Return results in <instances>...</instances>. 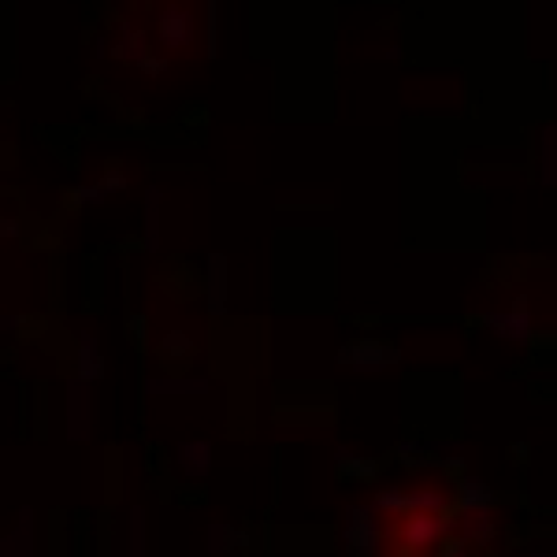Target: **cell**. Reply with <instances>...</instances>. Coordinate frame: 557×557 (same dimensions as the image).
I'll list each match as a JSON object with an SVG mask.
<instances>
[{"label": "cell", "mask_w": 557, "mask_h": 557, "mask_svg": "<svg viewBox=\"0 0 557 557\" xmlns=\"http://www.w3.org/2000/svg\"><path fill=\"white\" fill-rule=\"evenodd\" d=\"M149 34L164 56H190L201 38H212V4L209 15H201L197 0H153Z\"/></svg>", "instance_id": "1"}, {"label": "cell", "mask_w": 557, "mask_h": 557, "mask_svg": "<svg viewBox=\"0 0 557 557\" xmlns=\"http://www.w3.org/2000/svg\"><path fill=\"white\" fill-rule=\"evenodd\" d=\"M383 513L375 501H349L342 510V550L349 557H375L383 550Z\"/></svg>", "instance_id": "2"}, {"label": "cell", "mask_w": 557, "mask_h": 557, "mask_svg": "<svg viewBox=\"0 0 557 557\" xmlns=\"http://www.w3.org/2000/svg\"><path fill=\"white\" fill-rule=\"evenodd\" d=\"M453 517H461L458 510L450 513H405L398 517V543L409 546L413 553H435V546L453 531Z\"/></svg>", "instance_id": "3"}, {"label": "cell", "mask_w": 557, "mask_h": 557, "mask_svg": "<svg viewBox=\"0 0 557 557\" xmlns=\"http://www.w3.org/2000/svg\"><path fill=\"white\" fill-rule=\"evenodd\" d=\"M398 361H401V349L383 338H357L338 349V364H346L353 372H383Z\"/></svg>", "instance_id": "4"}, {"label": "cell", "mask_w": 557, "mask_h": 557, "mask_svg": "<svg viewBox=\"0 0 557 557\" xmlns=\"http://www.w3.org/2000/svg\"><path fill=\"white\" fill-rule=\"evenodd\" d=\"M484 327L491 335H498L501 342H517L524 346L531 338V309H527V294L513 297L510 309H487L484 313Z\"/></svg>", "instance_id": "5"}, {"label": "cell", "mask_w": 557, "mask_h": 557, "mask_svg": "<svg viewBox=\"0 0 557 557\" xmlns=\"http://www.w3.org/2000/svg\"><path fill=\"white\" fill-rule=\"evenodd\" d=\"M112 56L119 64H131V67H141L149 60V45H153V34H149V27L141 19H119V27L112 34Z\"/></svg>", "instance_id": "6"}, {"label": "cell", "mask_w": 557, "mask_h": 557, "mask_svg": "<svg viewBox=\"0 0 557 557\" xmlns=\"http://www.w3.org/2000/svg\"><path fill=\"white\" fill-rule=\"evenodd\" d=\"M201 346L193 342L190 331H164V338L153 346V357L164 364L167 375H186V368L197 361Z\"/></svg>", "instance_id": "7"}, {"label": "cell", "mask_w": 557, "mask_h": 557, "mask_svg": "<svg viewBox=\"0 0 557 557\" xmlns=\"http://www.w3.org/2000/svg\"><path fill=\"white\" fill-rule=\"evenodd\" d=\"M67 442H86L90 439V383L79 375L67 379Z\"/></svg>", "instance_id": "8"}, {"label": "cell", "mask_w": 557, "mask_h": 557, "mask_svg": "<svg viewBox=\"0 0 557 557\" xmlns=\"http://www.w3.org/2000/svg\"><path fill=\"white\" fill-rule=\"evenodd\" d=\"M453 510L458 513H476V510H498V494L487 479L472 472H461L453 479Z\"/></svg>", "instance_id": "9"}, {"label": "cell", "mask_w": 557, "mask_h": 557, "mask_svg": "<svg viewBox=\"0 0 557 557\" xmlns=\"http://www.w3.org/2000/svg\"><path fill=\"white\" fill-rule=\"evenodd\" d=\"M212 458H216V450L205 439H186L175 446V468L186 479H205L212 472Z\"/></svg>", "instance_id": "10"}, {"label": "cell", "mask_w": 557, "mask_h": 557, "mask_svg": "<svg viewBox=\"0 0 557 557\" xmlns=\"http://www.w3.org/2000/svg\"><path fill=\"white\" fill-rule=\"evenodd\" d=\"M38 553V543H34V510L22 505L19 510V520L15 527L0 539V557H34Z\"/></svg>", "instance_id": "11"}, {"label": "cell", "mask_w": 557, "mask_h": 557, "mask_svg": "<svg viewBox=\"0 0 557 557\" xmlns=\"http://www.w3.org/2000/svg\"><path fill=\"white\" fill-rule=\"evenodd\" d=\"M461 536L468 539L472 550H487L498 539V524H494V510H476V513H461Z\"/></svg>", "instance_id": "12"}, {"label": "cell", "mask_w": 557, "mask_h": 557, "mask_svg": "<svg viewBox=\"0 0 557 557\" xmlns=\"http://www.w3.org/2000/svg\"><path fill=\"white\" fill-rule=\"evenodd\" d=\"M74 375L86 379V383H97L105 375V353H100V342L90 331H79V353H74Z\"/></svg>", "instance_id": "13"}, {"label": "cell", "mask_w": 557, "mask_h": 557, "mask_svg": "<svg viewBox=\"0 0 557 557\" xmlns=\"http://www.w3.org/2000/svg\"><path fill=\"white\" fill-rule=\"evenodd\" d=\"M453 501L446 487H432V484H416L409 487V513H450Z\"/></svg>", "instance_id": "14"}, {"label": "cell", "mask_w": 557, "mask_h": 557, "mask_svg": "<svg viewBox=\"0 0 557 557\" xmlns=\"http://www.w3.org/2000/svg\"><path fill=\"white\" fill-rule=\"evenodd\" d=\"M335 468H338L342 479H364V484H372V479L379 476V461L375 458H357L349 446L335 450Z\"/></svg>", "instance_id": "15"}, {"label": "cell", "mask_w": 557, "mask_h": 557, "mask_svg": "<svg viewBox=\"0 0 557 557\" xmlns=\"http://www.w3.org/2000/svg\"><path fill=\"white\" fill-rule=\"evenodd\" d=\"M149 394H205L209 379H190V375H149L145 379Z\"/></svg>", "instance_id": "16"}, {"label": "cell", "mask_w": 557, "mask_h": 557, "mask_svg": "<svg viewBox=\"0 0 557 557\" xmlns=\"http://www.w3.org/2000/svg\"><path fill=\"white\" fill-rule=\"evenodd\" d=\"M249 536L235 524H209V553H235L245 550Z\"/></svg>", "instance_id": "17"}, {"label": "cell", "mask_w": 557, "mask_h": 557, "mask_svg": "<svg viewBox=\"0 0 557 557\" xmlns=\"http://www.w3.org/2000/svg\"><path fill=\"white\" fill-rule=\"evenodd\" d=\"M145 505H131V517H126V557H149L145 546Z\"/></svg>", "instance_id": "18"}, {"label": "cell", "mask_w": 557, "mask_h": 557, "mask_svg": "<svg viewBox=\"0 0 557 557\" xmlns=\"http://www.w3.org/2000/svg\"><path fill=\"white\" fill-rule=\"evenodd\" d=\"M227 305V261L212 257L209 261V313L219 316Z\"/></svg>", "instance_id": "19"}, {"label": "cell", "mask_w": 557, "mask_h": 557, "mask_svg": "<svg viewBox=\"0 0 557 557\" xmlns=\"http://www.w3.org/2000/svg\"><path fill=\"white\" fill-rule=\"evenodd\" d=\"M372 501L379 505V513H387V517H405V513H409V487L383 484V487L375 491Z\"/></svg>", "instance_id": "20"}, {"label": "cell", "mask_w": 557, "mask_h": 557, "mask_svg": "<svg viewBox=\"0 0 557 557\" xmlns=\"http://www.w3.org/2000/svg\"><path fill=\"white\" fill-rule=\"evenodd\" d=\"M145 249H160V190L145 193Z\"/></svg>", "instance_id": "21"}, {"label": "cell", "mask_w": 557, "mask_h": 557, "mask_svg": "<svg viewBox=\"0 0 557 557\" xmlns=\"http://www.w3.org/2000/svg\"><path fill=\"white\" fill-rule=\"evenodd\" d=\"M93 186H97L100 193H105V197H112V193H119V190H126V186H131V175H126L119 164H112V167H105V171L97 175V179H93Z\"/></svg>", "instance_id": "22"}, {"label": "cell", "mask_w": 557, "mask_h": 557, "mask_svg": "<svg viewBox=\"0 0 557 557\" xmlns=\"http://www.w3.org/2000/svg\"><path fill=\"white\" fill-rule=\"evenodd\" d=\"M432 557H472V546H468V539L465 536H453V531H450V536L435 546V553Z\"/></svg>", "instance_id": "23"}, {"label": "cell", "mask_w": 557, "mask_h": 557, "mask_svg": "<svg viewBox=\"0 0 557 557\" xmlns=\"http://www.w3.org/2000/svg\"><path fill=\"white\" fill-rule=\"evenodd\" d=\"M138 71H141V74H145V79H160V74H164V71H167V64H164V60H160V56H149V60H145V64H141V67H138Z\"/></svg>", "instance_id": "24"}, {"label": "cell", "mask_w": 557, "mask_h": 557, "mask_svg": "<svg viewBox=\"0 0 557 557\" xmlns=\"http://www.w3.org/2000/svg\"><path fill=\"white\" fill-rule=\"evenodd\" d=\"M22 235V227H19V219H12V216H0V238H8V242H15Z\"/></svg>", "instance_id": "25"}, {"label": "cell", "mask_w": 557, "mask_h": 557, "mask_svg": "<svg viewBox=\"0 0 557 557\" xmlns=\"http://www.w3.org/2000/svg\"><path fill=\"white\" fill-rule=\"evenodd\" d=\"M131 338H145V316H131Z\"/></svg>", "instance_id": "26"}, {"label": "cell", "mask_w": 557, "mask_h": 557, "mask_svg": "<svg viewBox=\"0 0 557 557\" xmlns=\"http://www.w3.org/2000/svg\"><path fill=\"white\" fill-rule=\"evenodd\" d=\"M0 331H19V316H0Z\"/></svg>", "instance_id": "27"}, {"label": "cell", "mask_w": 557, "mask_h": 557, "mask_svg": "<svg viewBox=\"0 0 557 557\" xmlns=\"http://www.w3.org/2000/svg\"><path fill=\"white\" fill-rule=\"evenodd\" d=\"M93 53H97V56H105V53H108V38H105V34H100V38L93 41Z\"/></svg>", "instance_id": "28"}, {"label": "cell", "mask_w": 557, "mask_h": 557, "mask_svg": "<svg viewBox=\"0 0 557 557\" xmlns=\"http://www.w3.org/2000/svg\"><path fill=\"white\" fill-rule=\"evenodd\" d=\"M527 458V446L520 442V446H513V461H524Z\"/></svg>", "instance_id": "29"}, {"label": "cell", "mask_w": 557, "mask_h": 557, "mask_svg": "<svg viewBox=\"0 0 557 557\" xmlns=\"http://www.w3.org/2000/svg\"><path fill=\"white\" fill-rule=\"evenodd\" d=\"M394 557H420V553H413L409 546H401V543H398V550H394Z\"/></svg>", "instance_id": "30"}, {"label": "cell", "mask_w": 557, "mask_h": 557, "mask_svg": "<svg viewBox=\"0 0 557 557\" xmlns=\"http://www.w3.org/2000/svg\"><path fill=\"white\" fill-rule=\"evenodd\" d=\"M531 557H557V553H550V550H536V553H531Z\"/></svg>", "instance_id": "31"}]
</instances>
